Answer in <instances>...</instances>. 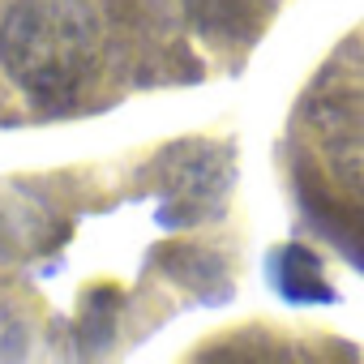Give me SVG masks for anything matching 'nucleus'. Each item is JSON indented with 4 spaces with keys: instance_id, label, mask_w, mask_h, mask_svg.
Wrapping results in <instances>:
<instances>
[{
    "instance_id": "nucleus-1",
    "label": "nucleus",
    "mask_w": 364,
    "mask_h": 364,
    "mask_svg": "<svg viewBox=\"0 0 364 364\" xmlns=\"http://www.w3.org/2000/svg\"><path fill=\"white\" fill-rule=\"evenodd\" d=\"M99 18L86 0H22L0 26L9 77L43 103L73 99L99 65Z\"/></svg>"
},
{
    "instance_id": "nucleus-2",
    "label": "nucleus",
    "mask_w": 364,
    "mask_h": 364,
    "mask_svg": "<svg viewBox=\"0 0 364 364\" xmlns=\"http://www.w3.org/2000/svg\"><path fill=\"white\" fill-rule=\"evenodd\" d=\"M283 262H287V274H296V279H283V296H291V300H330V287L317 279V262H313V253H304V249H287Z\"/></svg>"
}]
</instances>
